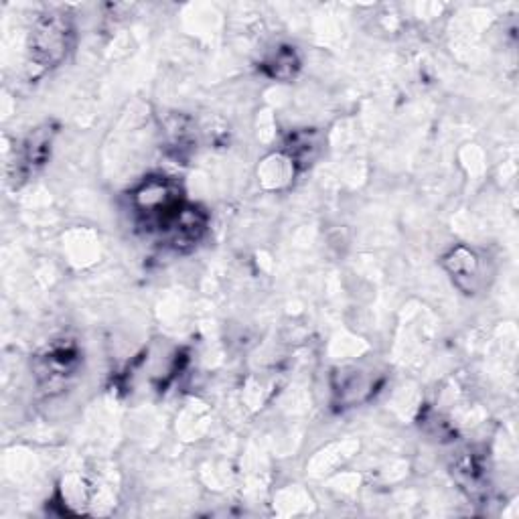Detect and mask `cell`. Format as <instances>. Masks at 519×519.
<instances>
[{
	"instance_id": "obj_1",
	"label": "cell",
	"mask_w": 519,
	"mask_h": 519,
	"mask_svg": "<svg viewBox=\"0 0 519 519\" xmlns=\"http://www.w3.org/2000/svg\"><path fill=\"white\" fill-rule=\"evenodd\" d=\"M76 43V27L69 13L47 11L31 27L29 35V57L41 69L59 67Z\"/></svg>"
},
{
	"instance_id": "obj_2",
	"label": "cell",
	"mask_w": 519,
	"mask_h": 519,
	"mask_svg": "<svg viewBox=\"0 0 519 519\" xmlns=\"http://www.w3.org/2000/svg\"><path fill=\"white\" fill-rule=\"evenodd\" d=\"M80 365H82V353L76 343L67 339L53 341L35 357L37 378L41 384L47 386L63 384L71 376H76Z\"/></svg>"
},
{
	"instance_id": "obj_3",
	"label": "cell",
	"mask_w": 519,
	"mask_h": 519,
	"mask_svg": "<svg viewBox=\"0 0 519 519\" xmlns=\"http://www.w3.org/2000/svg\"><path fill=\"white\" fill-rule=\"evenodd\" d=\"M442 268L447 270L453 284L465 294H477L485 286L483 258L467 246H455L444 254Z\"/></svg>"
},
{
	"instance_id": "obj_4",
	"label": "cell",
	"mask_w": 519,
	"mask_h": 519,
	"mask_svg": "<svg viewBox=\"0 0 519 519\" xmlns=\"http://www.w3.org/2000/svg\"><path fill=\"white\" fill-rule=\"evenodd\" d=\"M453 475L461 489L469 493V497H479L489 489V471L485 459L475 451H467L455 461Z\"/></svg>"
},
{
	"instance_id": "obj_5",
	"label": "cell",
	"mask_w": 519,
	"mask_h": 519,
	"mask_svg": "<svg viewBox=\"0 0 519 519\" xmlns=\"http://www.w3.org/2000/svg\"><path fill=\"white\" fill-rule=\"evenodd\" d=\"M53 134L55 130H51V126H43L33 130L25 144H23V151H21V171L25 177H29L31 173H37L51 155V144H53Z\"/></svg>"
},
{
	"instance_id": "obj_6",
	"label": "cell",
	"mask_w": 519,
	"mask_h": 519,
	"mask_svg": "<svg viewBox=\"0 0 519 519\" xmlns=\"http://www.w3.org/2000/svg\"><path fill=\"white\" fill-rule=\"evenodd\" d=\"M321 144L317 130H294L284 142V153L292 167H309L317 159Z\"/></svg>"
},
{
	"instance_id": "obj_7",
	"label": "cell",
	"mask_w": 519,
	"mask_h": 519,
	"mask_svg": "<svg viewBox=\"0 0 519 519\" xmlns=\"http://www.w3.org/2000/svg\"><path fill=\"white\" fill-rule=\"evenodd\" d=\"M262 69L272 80L290 82L296 78V73H299V69H301V57H299V53H296L294 47L282 45L262 63Z\"/></svg>"
}]
</instances>
